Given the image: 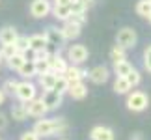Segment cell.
Here are the masks:
<instances>
[{
  "label": "cell",
  "instance_id": "45",
  "mask_svg": "<svg viewBox=\"0 0 151 140\" xmlns=\"http://www.w3.org/2000/svg\"><path fill=\"white\" fill-rule=\"evenodd\" d=\"M149 2H151V0H149Z\"/></svg>",
  "mask_w": 151,
  "mask_h": 140
},
{
  "label": "cell",
  "instance_id": "26",
  "mask_svg": "<svg viewBox=\"0 0 151 140\" xmlns=\"http://www.w3.org/2000/svg\"><path fill=\"white\" fill-rule=\"evenodd\" d=\"M34 67H36V77L43 73H49L50 71V66H49V58H37L36 62H34Z\"/></svg>",
  "mask_w": 151,
  "mask_h": 140
},
{
  "label": "cell",
  "instance_id": "13",
  "mask_svg": "<svg viewBox=\"0 0 151 140\" xmlns=\"http://www.w3.org/2000/svg\"><path fill=\"white\" fill-rule=\"evenodd\" d=\"M90 138L91 140H116V135L110 127L104 125H95L93 129L90 131Z\"/></svg>",
  "mask_w": 151,
  "mask_h": 140
},
{
  "label": "cell",
  "instance_id": "16",
  "mask_svg": "<svg viewBox=\"0 0 151 140\" xmlns=\"http://www.w3.org/2000/svg\"><path fill=\"white\" fill-rule=\"evenodd\" d=\"M17 36H19V32H17L15 26L0 28V43H2V45H11L17 39Z\"/></svg>",
  "mask_w": 151,
  "mask_h": 140
},
{
  "label": "cell",
  "instance_id": "30",
  "mask_svg": "<svg viewBox=\"0 0 151 140\" xmlns=\"http://www.w3.org/2000/svg\"><path fill=\"white\" fill-rule=\"evenodd\" d=\"M125 80L129 82V86H131V88H134V86H138V84H140V80H142V75H140V71H136V69L132 67L131 71L127 73Z\"/></svg>",
  "mask_w": 151,
  "mask_h": 140
},
{
  "label": "cell",
  "instance_id": "34",
  "mask_svg": "<svg viewBox=\"0 0 151 140\" xmlns=\"http://www.w3.org/2000/svg\"><path fill=\"white\" fill-rule=\"evenodd\" d=\"M67 22H71V25H77V26H82L86 22V15L84 13H71L69 15Z\"/></svg>",
  "mask_w": 151,
  "mask_h": 140
},
{
  "label": "cell",
  "instance_id": "18",
  "mask_svg": "<svg viewBox=\"0 0 151 140\" xmlns=\"http://www.w3.org/2000/svg\"><path fill=\"white\" fill-rule=\"evenodd\" d=\"M50 13H52V17H56L58 21H63V22H65V21L69 19V15H71V9H69V6L52 4V8H50Z\"/></svg>",
  "mask_w": 151,
  "mask_h": 140
},
{
  "label": "cell",
  "instance_id": "35",
  "mask_svg": "<svg viewBox=\"0 0 151 140\" xmlns=\"http://www.w3.org/2000/svg\"><path fill=\"white\" fill-rule=\"evenodd\" d=\"M144 67L147 73H151V45H147L144 51Z\"/></svg>",
  "mask_w": 151,
  "mask_h": 140
},
{
  "label": "cell",
  "instance_id": "31",
  "mask_svg": "<svg viewBox=\"0 0 151 140\" xmlns=\"http://www.w3.org/2000/svg\"><path fill=\"white\" fill-rule=\"evenodd\" d=\"M13 47L17 52H24L26 49H30V45H28V36H17V39L13 41Z\"/></svg>",
  "mask_w": 151,
  "mask_h": 140
},
{
  "label": "cell",
  "instance_id": "5",
  "mask_svg": "<svg viewBox=\"0 0 151 140\" xmlns=\"http://www.w3.org/2000/svg\"><path fill=\"white\" fill-rule=\"evenodd\" d=\"M45 38H47L49 47L54 49V52H60V49L63 47V43H65V38H63L62 30L56 28V26H49L47 30H45Z\"/></svg>",
  "mask_w": 151,
  "mask_h": 140
},
{
  "label": "cell",
  "instance_id": "32",
  "mask_svg": "<svg viewBox=\"0 0 151 140\" xmlns=\"http://www.w3.org/2000/svg\"><path fill=\"white\" fill-rule=\"evenodd\" d=\"M69 9H71V13H84V15H86V11H88V6L82 4L80 0H73V2L69 4Z\"/></svg>",
  "mask_w": 151,
  "mask_h": 140
},
{
  "label": "cell",
  "instance_id": "3",
  "mask_svg": "<svg viewBox=\"0 0 151 140\" xmlns=\"http://www.w3.org/2000/svg\"><path fill=\"white\" fill-rule=\"evenodd\" d=\"M15 97L19 99L21 103H28V101H32L34 97H37V86L34 84L32 80H22V82H17Z\"/></svg>",
  "mask_w": 151,
  "mask_h": 140
},
{
  "label": "cell",
  "instance_id": "2",
  "mask_svg": "<svg viewBox=\"0 0 151 140\" xmlns=\"http://www.w3.org/2000/svg\"><path fill=\"white\" fill-rule=\"evenodd\" d=\"M125 105H127V108H129V110H132V112H142V110L147 108L149 99H147V95L144 92L134 90V92L127 93V103Z\"/></svg>",
  "mask_w": 151,
  "mask_h": 140
},
{
  "label": "cell",
  "instance_id": "24",
  "mask_svg": "<svg viewBox=\"0 0 151 140\" xmlns=\"http://www.w3.org/2000/svg\"><path fill=\"white\" fill-rule=\"evenodd\" d=\"M24 62H26V60H24V56H22L21 52H15L11 58H8V60H6V64H8V67L11 69V71H19L21 66H22Z\"/></svg>",
  "mask_w": 151,
  "mask_h": 140
},
{
  "label": "cell",
  "instance_id": "43",
  "mask_svg": "<svg viewBox=\"0 0 151 140\" xmlns=\"http://www.w3.org/2000/svg\"><path fill=\"white\" fill-rule=\"evenodd\" d=\"M147 21H149V22H151V13H149V15H147Z\"/></svg>",
  "mask_w": 151,
  "mask_h": 140
},
{
  "label": "cell",
  "instance_id": "23",
  "mask_svg": "<svg viewBox=\"0 0 151 140\" xmlns=\"http://www.w3.org/2000/svg\"><path fill=\"white\" fill-rule=\"evenodd\" d=\"M67 90H69V82H67V79L63 77V75H58V77H56V82H54V86H52V92L60 93V95H65Z\"/></svg>",
  "mask_w": 151,
  "mask_h": 140
},
{
  "label": "cell",
  "instance_id": "20",
  "mask_svg": "<svg viewBox=\"0 0 151 140\" xmlns=\"http://www.w3.org/2000/svg\"><path fill=\"white\" fill-rule=\"evenodd\" d=\"M114 75L116 77H127V73L132 69V64L129 60H119V62H114Z\"/></svg>",
  "mask_w": 151,
  "mask_h": 140
},
{
  "label": "cell",
  "instance_id": "40",
  "mask_svg": "<svg viewBox=\"0 0 151 140\" xmlns=\"http://www.w3.org/2000/svg\"><path fill=\"white\" fill-rule=\"evenodd\" d=\"M73 0H54V4H62V6H69Z\"/></svg>",
  "mask_w": 151,
  "mask_h": 140
},
{
  "label": "cell",
  "instance_id": "37",
  "mask_svg": "<svg viewBox=\"0 0 151 140\" xmlns=\"http://www.w3.org/2000/svg\"><path fill=\"white\" fill-rule=\"evenodd\" d=\"M19 140H39V136H37L36 133H34V131L30 129V131H24V133H22Z\"/></svg>",
  "mask_w": 151,
  "mask_h": 140
},
{
  "label": "cell",
  "instance_id": "21",
  "mask_svg": "<svg viewBox=\"0 0 151 140\" xmlns=\"http://www.w3.org/2000/svg\"><path fill=\"white\" fill-rule=\"evenodd\" d=\"M114 92L118 93V95H125V93H129L132 88L129 86V82L125 80V77H116V80H114Z\"/></svg>",
  "mask_w": 151,
  "mask_h": 140
},
{
  "label": "cell",
  "instance_id": "41",
  "mask_svg": "<svg viewBox=\"0 0 151 140\" xmlns=\"http://www.w3.org/2000/svg\"><path fill=\"white\" fill-rule=\"evenodd\" d=\"M80 2H82V4H86V6H88V8H90V6L95 2V0H80Z\"/></svg>",
  "mask_w": 151,
  "mask_h": 140
},
{
  "label": "cell",
  "instance_id": "11",
  "mask_svg": "<svg viewBox=\"0 0 151 140\" xmlns=\"http://www.w3.org/2000/svg\"><path fill=\"white\" fill-rule=\"evenodd\" d=\"M41 99H43L47 110H56V108H60L62 105H63V95H60V93H56V92H52V90H47L41 95Z\"/></svg>",
  "mask_w": 151,
  "mask_h": 140
},
{
  "label": "cell",
  "instance_id": "9",
  "mask_svg": "<svg viewBox=\"0 0 151 140\" xmlns=\"http://www.w3.org/2000/svg\"><path fill=\"white\" fill-rule=\"evenodd\" d=\"M88 77L93 84H104L110 77V69L106 66H95L88 71Z\"/></svg>",
  "mask_w": 151,
  "mask_h": 140
},
{
  "label": "cell",
  "instance_id": "12",
  "mask_svg": "<svg viewBox=\"0 0 151 140\" xmlns=\"http://www.w3.org/2000/svg\"><path fill=\"white\" fill-rule=\"evenodd\" d=\"M63 77L67 79V82L71 84V82H78V80H82L88 77V71L86 69H80L78 66H73V64H69L67 69L63 71Z\"/></svg>",
  "mask_w": 151,
  "mask_h": 140
},
{
  "label": "cell",
  "instance_id": "39",
  "mask_svg": "<svg viewBox=\"0 0 151 140\" xmlns=\"http://www.w3.org/2000/svg\"><path fill=\"white\" fill-rule=\"evenodd\" d=\"M129 140H144L142 138V133H132V135L129 136Z\"/></svg>",
  "mask_w": 151,
  "mask_h": 140
},
{
  "label": "cell",
  "instance_id": "44",
  "mask_svg": "<svg viewBox=\"0 0 151 140\" xmlns=\"http://www.w3.org/2000/svg\"><path fill=\"white\" fill-rule=\"evenodd\" d=\"M2 62H4V60H2V56H0V64H2Z\"/></svg>",
  "mask_w": 151,
  "mask_h": 140
},
{
  "label": "cell",
  "instance_id": "10",
  "mask_svg": "<svg viewBox=\"0 0 151 140\" xmlns=\"http://www.w3.org/2000/svg\"><path fill=\"white\" fill-rule=\"evenodd\" d=\"M49 66H50V71L56 73V75H63V71L67 69L69 62L67 58H63L60 52H54V54L49 56Z\"/></svg>",
  "mask_w": 151,
  "mask_h": 140
},
{
  "label": "cell",
  "instance_id": "36",
  "mask_svg": "<svg viewBox=\"0 0 151 140\" xmlns=\"http://www.w3.org/2000/svg\"><path fill=\"white\" fill-rule=\"evenodd\" d=\"M22 56H24V60L26 62H36V58H37V52L36 51H32V49H26L24 52H21Z\"/></svg>",
  "mask_w": 151,
  "mask_h": 140
},
{
  "label": "cell",
  "instance_id": "22",
  "mask_svg": "<svg viewBox=\"0 0 151 140\" xmlns=\"http://www.w3.org/2000/svg\"><path fill=\"white\" fill-rule=\"evenodd\" d=\"M17 73H19L24 80H32L34 77H36V67H34V62H24Z\"/></svg>",
  "mask_w": 151,
  "mask_h": 140
},
{
  "label": "cell",
  "instance_id": "29",
  "mask_svg": "<svg viewBox=\"0 0 151 140\" xmlns=\"http://www.w3.org/2000/svg\"><path fill=\"white\" fill-rule=\"evenodd\" d=\"M0 90L4 92L6 97H8V95L13 97V95H15V90H17V80H15V79H6L4 84L0 86Z\"/></svg>",
  "mask_w": 151,
  "mask_h": 140
},
{
  "label": "cell",
  "instance_id": "25",
  "mask_svg": "<svg viewBox=\"0 0 151 140\" xmlns=\"http://www.w3.org/2000/svg\"><path fill=\"white\" fill-rule=\"evenodd\" d=\"M11 118H13L15 121H24V120L28 118L26 108H24V103H21V105H13V107H11Z\"/></svg>",
  "mask_w": 151,
  "mask_h": 140
},
{
  "label": "cell",
  "instance_id": "19",
  "mask_svg": "<svg viewBox=\"0 0 151 140\" xmlns=\"http://www.w3.org/2000/svg\"><path fill=\"white\" fill-rule=\"evenodd\" d=\"M80 28L82 26H77V25H71V22H63V26L60 28L62 34H63V38H65V41L67 39H77L80 36Z\"/></svg>",
  "mask_w": 151,
  "mask_h": 140
},
{
  "label": "cell",
  "instance_id": "27",
  "mask_svg": "<svg viewBox=\"0 0 151 140\" xmlns=\"http://www.w3.org/2000/svg\"><path fill=\"white\" fill-rule=\"evenodd\" d=\"M134 9H136V13L140 17H146V19H147V15L151 13V2H149V0H138L136 6H134Z\"/></svg>",
  "mask_w": 151,
  "mask_h": 140
},
{
  "label": "cell",
  "instance_id": "28",
  "mask_svg": "<svg viewBox=\"0 0 151 140\" xmlns=\"http://www.w3.org/2000/svg\"><path fill=\"white\" fill-rule=\"evenodd\" d=\"M110 60H112V64L119 62V60H127V51L119 45H114L112 51H110Z\"/></svg>",
  "mask_w": 151,
  "mask_h": 140
},
{
  "label": "cell",
  "instance_id": "1",
  "mask_svg": "<svg viewBox=\"0 0 151 140\" xmlns=\"http://www.w3.org/2000/svg\"><path fill=\"white\" fill-rule=\"evenodd\" d=\"M36 135L41 138V136H62L63 133L67 131V123L63 118H54V120H47L43 116L41 120H37L36 123H34V129H32Z\"/></svg>",
  "mask_w": 151,
  "mask_h": 140
},
{
  "label": "cell",
  "instance_id": "7",
  "mask_svg": "<svg viewBox=\"0 0 151 140\" xmlns=\"http://www.w3.org/2000/svg\"><path fill=\"white\" fill-rule=\"evenodd\" d=\"M24 108H26V114L32 116V118H43V116L49 112L41 97H34L32 101L24 103Z\"/></svg>",
  "mask_w": 151,
  "mask_h": 140
},
{
  "label": "cell",
  "instance_id": "14",
  "mask_svg": "<svg viewBox=\"0 0 151 140\" xmlns=\"http://www.w3.org/2000/svg\"><path fill=\"white\" fill-rule=\"evenodd\" d=\"M67 93L71 95V99H75V101H82V99L88 95V88H86V84L82 82V80H78V82H71V84H69Z\"/></svg>",
  "mask_w": 151,
  "mask_h": 140
},
{
  "label": "cell",
  "instance_id": "42",
  "mask_svg": "<svg viewBox=\"0 0 151 140\" xmlns=\"http://www.w3.org/2000/svg\"><path fill=\"white\" fill-rule=\"evenodd\" d=\"M4 101H6V95H4V92H2V90H0V105H2Z\"/></svg>",
  "mask_w": 151,
  "mask_h": 140
},
{
  "label": "cell",
  "instance_id": "17",
  "mask_svg": "<svg viewBox=\"0 0 151 140\" xmlns=\"http://www.w3.org/2000/svg\"><path fill=\"white\" fill-rule=\"evenodd\" d=\"M56 77H58V75H56V73H52V71L39 75V77H37V84H39V88H43L45 92H47V90H52V86H54V82H56Z\"/></svg>",
  "mask_w": 151,
  "mask_h": 140
},
{
  "label": "cell",
  "instance_id": "4",
  "mask_svg": "<svg viewBox=\"0 0 151 140\" xmlns=\"http://www.w3.org/2000/svg\"><path fill=\"white\" fill-rule=\"evenodd\" d=\"M136 41H138V36H136V32L132 30V28H129V26L121 28V30L118 32V36H116V45L123 47L125 51H129V49H134Z\"/></svg>",
  "mask_w": 151,
  "mask_h": 140
},
{
  "label": "cell",
  "instance_id": "38",
  "mask_svg": "<svg viewBox=\"0 0 151 140\" xmlns=\"http://www.w3.org/2000/svg\"><path fill=\"white\" fill-rule=\"evenodd\" d=\"M6 125H8V120H6V116H4V114H0V131L6 129Z\"/></svg>",
  "mask_w": 151,
  "mask_h": 140
},
{
  "label": "cell",
  "instance_id": "6",
  "mask_svg": "<svg viewBox=\"0 0 151 140\" xmlns=\"http://www.w3.org/2000/svg\"><path fill=\"white\" fill-rule=\"evenodd\" d=\"M88 60V49L84 45H71L67 49V62H71L73 66H80Z\"/></svg>",
  "mask_w": 151,
  "mask_h": 140
},
{
  "label": "cell",
  "instance_id": "8",
  "mask_svg": "<svg viewBox=\"0 0 151 140\" xmlns=\"http://www.w3.org/2000/svg\"><path fill=\"white\" fill-rule=\"evenodd\" d=\"M50 0H32L30 4V13L36 19H45L47 15H50Z\"/></svg>",
  "mask_w": 151,
  "mask_h": 140
},
{
  "label": "cell",
  "instance_id": "33",
  "mask_svg": "<svg viewBox=\"0 0 151 140\" xmlns=\"http://www.w3.org/2000/svg\"><path fill=\"white\" fill-rule=\"evenodd\" d=\"M15 47H13V43H11V45H2V47H0V56H2V60H8V58H11V56H13L15 54Z\"/></svg>",
  "mask_w": 151,
  "mask_h": 140
},
{
  "label": "cell",
  "instance_id": "15",
  "mask_svg": "<svg viewBox=\"0 0 151 140\" xmlns=\"http://www.w3.org/2000/svg\"><path fill=\"white\" fill-rule=\"evenodd\" d=\"M28 45H30V49H32V51H36V52L45 51V49L49 47L45 34H34V36H30V38H28Z\"/></svg>",
  "mask_w": 151,
  "mask_h": 140
}]
</instances>
